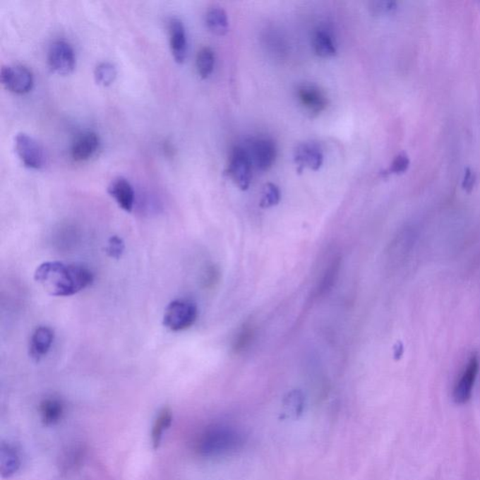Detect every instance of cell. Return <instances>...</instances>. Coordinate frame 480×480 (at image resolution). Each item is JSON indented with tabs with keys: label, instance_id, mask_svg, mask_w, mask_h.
I'll list each match as a JSON object with an SVG mask.
<instances>
[{
	"label": "cell",
	"instance_id": "7c38bea8",
	"mask_svg": "<svg viewBox=\"0 0 480 480\" xmlns=\"http://www.w3.org/2000/svg\"><path fill=\"white\" fill-rule=\"evenodd\" d=\"M170 47L174 59L178 63L185 61L187 56V37L184 25L179 18H171L169 21Z\"/></svg>",
	"mask_w": 480,
	"mask_h": 480
},
{
	"label": "cell",
	"instance_id": "4fadbf2b",
	"mask_svg": "<svg viewBox=\"0 0 480 480\" xmlns=\"http://www.w3.org/2000/svg\"><path fill=\"white\" fill-rule=\"evenodd\" d=\"M108 193L115 199L123 210L131 212L134 205V191L133 186L123 176H118L111 181Z\"/></svg>",
	"mask_w": 480,
	"mask_h": 480
},
{
	"label": "cell",
	"instance_id": "7402d4cb",
	"mask_svg": "<svg viewBox=\"0 0 480 480\" xmlns=\"http://www.w3.org/2000/svg\"><path fill=\"white\" fill-rule=\"evenodd\" d=\"M254 335H256V330H254L253 325L250 324V323H246V324L243 325L238 334H236L235 340H234V352L239 354L247 349L251 342H253Z\"/></svg>",
	"mask_w": 480,
	"mask_h": 480
},
{
	"label": "cell",
	"instance_id": "484cf974",
	"mask_svg": "<svg viewBox=\"0 0 480 480\" xmlns=\"http://www.w3.org/2000/svg\"><path fill=\"white\" fill-rule=\"evenodd\" d=\"M409 165V159L404 153L399 154L398 156L394 159L392 164H391L390 169L388 170V174H400L404 172Z\"/></svg>",
	"mask_w": 480,
	"mask_h": 480
},
{
	"label": "cell",
	"instance_id": "52a82bcc",
	"mask_svg": "<svg viewBox=\"0 0 480 480\" xmlns=\"http://www.w3.org/2000/svg\"><path fill=\"white\" fill-rule=\"evenodd\" d=\"M48 64L61 76L71 73L76 66V55L71 45L63 40L54 42L48 50Z\"/></svg>",
	"mask_w": 480,
	"mask_h": 480
},
{
	"label": "cell",
	"instance_id": "83f0119b",
	"mask_svg": "<svg viewBox=\"0 0 480 480\" xmlns=\"http://www.w3.org/2000/svg\"><path fill=\"white\" fill-rule=\"evenodd\" d=\"M220 276V272L216 268L211 267L208 268L207 271V275H205V282L207 287H212L218 282Z\"/></svg>",
	"mask_w": 480,
	"mask_h": 480
},
{
	"label": "cell",
	"instance_id": "d4e9b609",
	"mask_svg": "<svg viewBox=\"0 0 480 480\" xmlns=\"http://www.w3.org/2000/svg\"><path fill=\"white\" fill-rule=\"evenodd\" d=\"M124 241L119 236H113L108 240L107 253L112 258L119 259L122 256L123 253H124Z\"/></svg>",
	"mask_w": 480,
	"mask_h": 480
},
{
	"label": "cell",
	"instance_id": "2e32d148",
	"mask_svg": "<svg viewBox=\"0 0 480 480\" xmlns=\"http://www.w3.org/2000/svg\"><path fill=\"white\" fill-rule=\"evenodd\" d=\"M172 421L173 414L169 407H164L159 411L151 431V442L154 450H157L161 445L164 433L170 428Z\"/></svg>",
	"mask_w": 480,
	"mask_h": 480
},
{
	"label": "cell",
	"instance_id": "3957f363",
	"mask_svg": "<svg viewBox=\"0 0 480 480\" xmlns=\"http://www.w3.org/2000/svg\"><path fill=\"white\" fill-rule=\"evenodd\" d=\"M251 168H253V164L246 148L239 147V145L234 148L230 155L227 174L242 191L247 190L250 187L251 178H253Z\"/></svg>",
	"mask_w": 480,
	"mask_h": 480
},
{
	"label": "cell",
	"instance_id": "9a60e30c",
	"mask_svg": "<svg viewBox=\"0 0 480 480\" xmlns=\"http://www.w3.org/2000/svg\"><path fill=\"white\" fill-rule=\"evenodd\" d=\"M21 461L13 445L2 444L0 448V473L2 478L8 479L19 470Z\"/></svg>",
	"mask_w": 480,
	"mask_h": 480
},
{
	"label": "cell",
	"instance_id": "8992f818",
	"mask_svg": "<svg viewBox=\"0 0 480 480\" xmlns=\"http://www.w3.org/2000/svg\"><path fill=\"white\" fill-rule=\"evenodd\" d=\"M1 82L11 92L25 94L33 87V74L24 65H7L1 68Z\"/></svg>",
	"mask_w": 480,
	"mask_h": 480
},
{
	"label": "cell",
	"instance_id": "e0dca14e",
	"mask_svg": "<svg viewBox=\"0 0 480 480\" xmlns=\"http://www.w3.org/2000/svg\"><path fill=\"white\" fill-rule=\"evenodd\" d=\"M313 47L314 52L321 58H332L337 53L332 35L324 28H319L314 33Z\"/></svg>",
	"mask_w": 480,
	"mask_h": 480
},
{
	"label": "cell",
	"instance_id": "7a4b0ae2",
	"mask_svg": "<svg viewBox=\"0 0 480 480\" xmlns=\"http://www.w3.org/2000/svg\"><path fill=\"white\" fill-rule=\"evenodd\" d=\"M198 316L193 302L187 299H176L165 308L164 325L171 331H182L191 328Z\"/></svg>",
	"mask_w": 480,
	"mask_h": 480
},
{
	"label": "cell",
	"instance_id": "5bb4252c",
	"mask_svg": "<svg viewBox=\"0 0 480 480\" xmlns=\"http://www.w3.org/2000/svg\"><path fill=\"white\" fill-rule=\"evenodd\" d=\"M99 148V136L94 133H87L80 136L74 143L71 148V157L76 162L87 161L98 151Z\"/></svg>",
	"mask_w": 480,
	"mask_h": 480
},
{
	"label": "cell",
	"instance_id": "5b68a950",
	"mask_svg": "<svg viewBox=\"0 0 480 480\" xmlns=\"http://www.w3.org/2000/svg\"><path fill=\"white\" fill-rule=\"evenodd\" d=\"M247 152L257 170L268 171L275 164L277 148L273 140L268 137H258L251 140L248 144Z\"/></svg>",
	"mask_w": 480,
	"mask_h": 480
},
{
	"label": "cell",
	"instance_id": "ba28073f",
	"mask_svg": "<svg viewBox=\"0 0 480 480\" xmlns=\"http://www.w3.org/2000/svg\"><path fill=\"white\" fill-rule=\"evenodd\" d=\"M480 361L479 356H471L467 367L460 376L458 382L455 385L453 390V400L456 404H464L472 397L474 385L479 376Z\"/></svg>",
	"mask_w": 480,
	"mask_h": 480
},
{
	"label": "cell",
	"instance_id": "6da1fadb",
	"mask_svg": "<svg viewBox=\"0 0 480 480\" xmlns=\"http://www.w3.org/2000/svg\"><path fill=\"white\" fill-rule=\"evenodd\" d=\"M35 281L49 295L70 296L81 292L93 282V274L81 265H67L60 262H47L35 271Z\"/></svg>",
	"mask_w": 480,
	"mask_h": 480
},
{
	"label": "cell",
	"instance_id": "4316f807",
	"mask_svg": "<svg viewBox=\"0 0 480 480\" xmlns=\"http://www.w3.org/2000/svg\"><path fill=\"white\" fill-rule=\"evenodd\" d=\"M370 8L371 13L380 16V14L390 13L396 8V3L392 1H376L371 2Z\"/></svg>",
	"mask_w": 480,
	"mask_h": 480
},
{
	"label": "cell",
	"instance_id": "9c48e42d",
	"mask_svg": "<svg viewBox=\"0 0 480 480\" xmlns=\"http://www.w3.org/2000/svg\"><path fill=\"white\" fill-rule=\"evenodd\" d=\"M299 101L306 112L311 116H318L325 110L328 104V100L324 91L313 84L300 85L296 91Z\"/></svg>",
	"mask_w": 480,
	"mask_h": 480
},
{
	"label": "cell",
	"instance_id": "44dd1931",
	"mask_svg": "<svg viewBox=\"0 0 480 480\" xmlns=\"http://www.w3.org/2000/svg\"><path fill=\"white\" fill-rule=\"evenodd\" d=\"M215 64V54L210 47H203L197 54L196 66L199 76L205 79L212 73Z\"/></svg>",
	"mask_w": 480,
	"mask_h": 480
},
{
	"label": "cell",
	"instance_id": "8fae6325",
	"mask_svg": "<svg viewBox=\"0 0 480 480\" xmlns=\"http://www.w3.org/2000/svg\"><path fill=\"white\" fill-rule=\"evenodd\" d=\"M54 340H55V333L52 328L45 327V325L37 328L31 335L30 341L28 351H30V358L35 361H40L44 358L52 347Z\"/></svg>",
	"mask_w": 480,
	"mask_h": 480
},
{
	"label": "cell",
	"instance_id": "30bf717a",
	"mask_svg": "<svg viewBox=\"0 0 480 480\" xmlns=\"http://www.w3.org/2000/svg\"><path fill=\"white\" fill-rule=\"evenodd\" d=\"M294 160L299 173H301L304 168L317 171L324 162V153L317 143L305 142L296 148Z\"/></svg>",
	"mask_w": 480,
	"mask_h": 480
},
{
	"label": "cell",
	"instance_id": "d6986e66",
	"mask_svg": "<svg viewBox=\"0 0 480 480\" xmlns=\"http://www.w3.org/2000/svg\"><path fill=\"white\" fill-rule=\"evenodd\" d=\"M208 30L217 36H224L228 32L229 23L224 8L213 7L210 8L205 16Z\"/></svg>",
	"mask_w": 480,
	"mask_h": 480
},
{
	"label": "cell",
	"instance_id": "603a6c76",
	"mask_svg": "<svg viewBox=\"0 0 480 480\" xmlns=\"http://www.w3.org/2000/svg\"><path fill=\"white\" fill-rule=\"evenodd\" d=\"M94 76H95L96 82L99 85H109L112 84L116 76V68L115 66L110 62H102L97 66L95 71H94Z\"/></svg>",
	"mask_w": 480,
	"mask_h": 480
},
{
	"label": "cell",
	"instance_id": "ffe728a7",
	"mask_svg": "<svg viewBox=\"0 0 480 480\" xmlns=\"http://www.w3.org/2000/svg\"><path fill=\"white\" fill-rule=\"evenodd\" d=\"M342 259L341 257H337L328 265L325 270L324 275L320 282L318 288H317V295L324 296L328 294L335 284L337 279H338L340 270H341Z\"/></svg>",
	"mask_w": 480,
	"mask_h": 480
},
{
	"label": "cell",
	"instance_id": "cb8c5ba5",
	"mask_svg": "<svg viewBox=\"0 0 480 480\" xmlns=\"http://www.w3.org/2000/svg\"><path fill=\"white\" fill-rule=\"evenodd\" d=\"M281 200V191L278 186L273 184V183H268L265 185L264 191H263L261 205L262 208H270L276 205Z\"/></svg>",
	"mask_w": 480,
	"mask_h": 480
},
{
	"label": "cell",
	"instance_id": "f1b7e54d",
	"mask_svg": "<svg viewBox=\"0 0 480 480\" xmlns=\"http://www.w3.org/2000/svg\"><path fill=\"white\" fill-rule=\"evenodd\" d=\"M474 182H475V176H473L472 172L471 171L468 170L467 173V176H465L464 179V187L465 188H471L473 187Z\"/></svg>",
	"mask_w": 480,
	"mask_h": 480
},
{
	"label": "cell",
	"instance_id": "ac0fdd59",
	"mask_svg": "<svg viewBox=\"0 0 480 480\" xmlns=\"http://www.w3.org/2000/svg\"><path fill=\"white\" fill-rule=\"evenodd\" d=\"M42 422L47 426H52L59 422L64 414V405L58 398H47L40 405Z\"/></svg>",
	"mask_w": 480,
	"mask_h": 480
},
{
	"label": "cell",
	"instance_id": "277c9868",
	"mask_svg": "<svg viewBox=\"0 0 480 480\" xmlns=\"http://www.w3.org/2000/svg\"><path fill=\"white\" fill-rule=\"evenodd\" d=\"M14 142L16 152L25 167L31 169H41L44 167V148L33 137L24 133H18L14 138Z\"/></svg>",
	"mask_w": 480,
	"mask_h": 480
}]
</instances>
